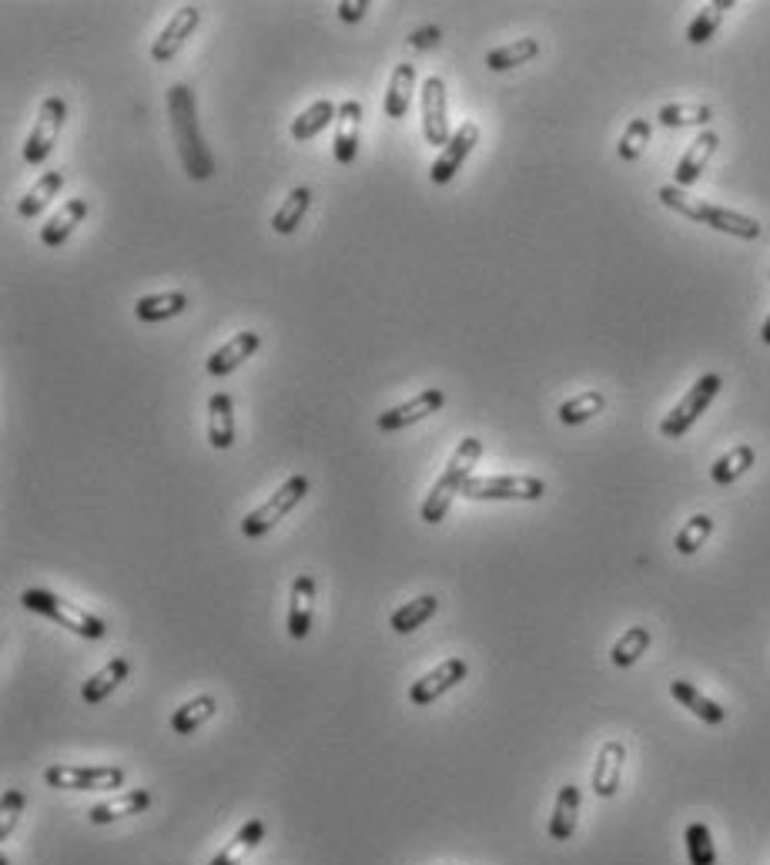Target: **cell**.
Here are the masks:
<instances>
[{
    "instance_id": "obj_1",
    "label": "cell",
    "mask_w": 770,
    "mask_h": 865,
    "mask_svg": "<svg viewBox=\"0 0 770 865\" xmlns=\"http://www.w3.org/2000/svg\"><path fill=\"white\" fill-rule=\"evenodd\" d=\"M168 122H172V135H175V145H178V154H182L185 175L191 182H208L211 172H214V158H211L205 138H201L198 101H195V91L188 84H172L168 88Z\"/></svg>"
},
{
    "instance_id": "obj_2",
    "label": "cell",
    "mask_w": 770,
    "mask_h": 865,
    "mask_svg": "<svg viewBox=\"0 0 770 865\" xmlns=\"http://www.w3.org/2000/svg\"><path fill=\"white\" fill-rule=\"evenodd\" d=\"M479 457H482V440H479V437H466V440H459V447L453 450L450 463L443 466V473L435 476L432 491L425 494V500H422V507H419V517H422L429 527H435V523H443V520H446L453 500L463 497L466 483L472 480V466L479 463Z\"/></svg>"
},
{
    "instance_id": "obj_3",
    "label": "cell",
    "mask_w": 770,
    "mask_h": 865,
    "mask_svg": "<svg viewBox=\"0 0 770 865\" xmlns=\"http://www.w3.org/2000/svg\"><path fill=\"white\" fill-rule=\"evenodd\" d=\"M660 205L684 215L690 222H700L713 232H724V235H734V239H744V242H754L760 239V222L750 219V215H740V211H731V208H721V205H707L700 198H693L690 192H684L680 185H664L656 192Z\"/></svg>"
},
{
    "instance_id": "obj_4",
    "label": "cell",
    "mask_w": 770,
    "mask_h": 865,
    "mask_svg": "<svg viewBox=\"0 0 770 865\" xmlns=\"http://www.w3.org/2000/svg\"><path fill=\"white\" fill-rule=\"evenodd\" d=\"M21 604H24L27 611H34V614H40V618L54 621L58 627H68V631H71V634H78V637L101 641V637L107 634V624H104L97 614H91V611H84V608H78V604L65 601V598H58V593H54V590H44V587H27V590L21 593Z\"/></svg>"
},
{
    "instance_id": "obj_5",
    "label": "cell",
    "mask_w": 770,
    "mask_h": 865,
    "mask_svg": "<svg viewBox=\"0 0 770 865\" xmlns=\"http://www.w3.org/2000/svg\"><path fill=\"white\" fill-rule=\"evenodd\" d=\"M305 494H308V476H302V473H295V476H289L279 491H275L261 507H255L245 520H242V533L248 537V540H258V537H265L271 527H279L302 500H305Z\"/></svg>"
},
{
    "instance_id": "obj_6",
    "label": "cell",
    "mask_w": 770,
    "mask_h": 865,
    "mask_svg": "<svg viewBox=\"0 0 770 865\" xmlns=\"http://www.w3.org/2000/svg\"><path fill=\"white\" fill-rule=\"evenodd\" d=\"M721 376L718 372H703L700 380L684 393V400L660 419V437H667V440H680L690 432V426L707 413V406L713 403V396L721 393Z\"/></svg>"
},
{
    "instance_id": "obj_7",
    "label": "cell",
    "mask_w": 770,
    "mask_h": 865,
    "mask_svg": "<svg viewBox=\"0 0 770 865\" xmlns=\"http://www.w3.org/2000/svg\"><path fill=\"white\" fill-rule=\"evenodd\" d=\"M546 494V483L529 473H500V476H472L466 483V500H523L536 504Z\"/></svg>"
},
{
    "instance_id": "obj_8",
    "label": "cell",
    "mask_w": 770,
    "mask_h": 865,
    "mask_svg": "<svg viewBox=\"0 0 770 865\" xmlns=\"http://www.w3.org/2000/svg\"><path fill=\"white\" fill-rule=\"evenodd\" d=\"M128 772L118 765H50L44 782L58 792H115L125 788Z\"/></svg>"
},
{
    "instance_id": "obj_9",
    "label": "cell",
    "mask_w": 770,
    "mask_h": 865,
    "mask_svg": "<svg viewBox=\"0 0 770 865\" xmlns=\"http://www.w3.org/2000/svg\"><path fill=\"white\" fill-rule=\"evenodd\" d=\"M65 118H68V104L65 97L58 94H50L40 101V112H37V122L24 141V161L27 165H44L47 154L54 151V145H58V135L65 128Z\"/></svg>"
},
{
    "instance_id": "obj_10",
    "label": "cell",
    "mask_w": 770,
    "mask_h": 865,
    "mask_svg": "<svg viewBox=\"0 0 770 865\" xmlns=\"http://www.w3.org/2000/svg\"><path fill=\"white\" fill-rule=\"evenodd\" d=\"M419 94H422V138L435 148H446L453 138L446 118V81L439 74H429Z\"/></svg>"
},
{
    "instance_id": "obj_11",
    "label": "cell",
    "mask_w": 770,
    "mask_h": 865,
    "mask_svg": "<svg viewBox=\"0 0 770 865\" xmlns=\"http://www.w3.org/2000/svg\"><path fill=\"white\" fill-rule=\"evenodd\" d=\"M476 145H479V125H476V122H463V125L453 131L450 145H446L443 151H439V158L432 161L429 182H432V185H450V182L459 175V169L466 165V158L472 154Z\"/></svg>"
},
{
    "instance_id": "obj_12",
    "label": "cell",
    "mask_w": 770,
    "mask_h": 865,
    "mask_svg": "<svg viewBox=\"0 0 770 865\" xmlns=\"http://www.w3.org/2000/svg\"><path fill=\"white\" fill-rule=\"evenodd\" d=\"M469 665L463 658H446L443 665H435L432 671H425L419 681H412L409 688V701L416 708H429L432 701H439L443 694H450L453 688H459V681H466Z\"/></svg>"
},
{
    "instance_id": "obj_13",
    "label": "cell",
    "mask_w": 770,
    "mask_h": 865,
    "mask_svg": "<svg viewBox=\"0 0 770 865\" xmlns=\"http://www.w3.org/2000/svg\"><path fill=\"white\" fill-rule=\"evenodd\" d=\"M443 403H446V393H443V390H435V387H429V390L416 393L409 403H399V406H393V410L378 413L375 426H378V432H399V429L416 426V423L429 419L432 413H439V410H443Z\"/></svg>"
},
{
    "instance_id": "obj_14",
    "label": "cell",
    "mask_w": 770,
    "mask_h": 865,
    "mask_svg": "<svg viewBox=\"0 0 770 865\" xmlns=\"http://www.w3.org/2000/svg\"><path fill=\"white\" fill-rule=\"evenodd\" d=\"M198 21H201V11L195 8V4H182L175 14H172V21L164 24V31L158 34V41L151 44V58L158 61V65H168L175 54L188 44V37L198 31Z\"/></svg>"
},
{
    "instance_id": "obj_15",
    "label": "cell",
    "mask_w": 770,
    "mask_h": 865,
    "mask_svg": "<svg viewBox=\"0 0 770 865\" xmlns=\"http://www.w3.org/2000/svg\"><path fill=\"white\" fill-rule=\"evenodd\" d=\"M623 765H627V745L617 738L603 741L596 751V762H593V778H590L596 798H614L620 792Z\"/></svg>"
},
{
    "instance_id": "obj_16",
    "label": "cell",
    "mask_w": 770,
    "mask_h": 865,
    "mask_svg": "<svg viewBox=\"0 0 770 865\" xmlns=\"http://www.w3.org/2000/svg\"><path fill=\"white\" fill-rule=\"evenodd\" d=\"M718 145H721V135H718V131H710V128H703V131L690 141V148L680 154L677 172H674V185L687 188V185L700 182V175H703L707 165H710V158L718 154Z\"/></svg>"
},
{
    "instance_id": "obj_17",
    "label": "cell",
    "mask_w": 770,
    "mask_h": 865,
    "mask_svg": "<svg viewBox=\"0 0 770 865\" xmlns=\"http://www.w3.org/2000/svg\"><path fill=\"white\" fill-rule=\"evenodd\" d=\"M315 598H318L315 577L299 574L292 580V590H289V637H295V641L308 637L312 618H315Z\"/></svg>"
},
{
    "instance_id": "obj_18",
    "label": "cell",
    "mask_w": 770,
    "mask_h": 865,
    "mask_svg": "<svg viewBox=\"0 0 770 865\" xmlns=\"http://www.w3.org/2000/svg\"><path fill=\"white\" fill-rule=\"evenodd\" d=\"M359 131H362V101H342L336 118V138H332L339 165H352L359 158Z\"/></svg>"
},
{
    "instance_id": "obj_19",
    "label": "cell",
    "mask_w": 770,
    "mask_h": 865,
    "mask_svg": "<svg viewBox=\"0 0 770 865\" xmlns=\"http://www.w3.org/2000/svg\"><path fill=\"white\" fill-rule=\"evenodd\" d=\"M261 349V336L255 333V330H245V333H238V336H232L225 346H218L211 356H208V372L211 376H232L245 359H252L255 353Z\"/></svg>"
},
{
    "instance_id": "obj_20",
    "label": "cell",
    "mask_w": 770,
    "mask_h": 865,
    "mask_svg": "<svg viewBox=\"0 0 770 865\" xmlns=\"http://www.w3.org/2000/svg\"><path fill=\"white\" fill-rule=\"evenodd\" d=\"M84 219H88V201H84V198H68V201H65V205H61L58 211H54L50 219L40 226V245H47V249L65 245Z\"/></svg>"
},
{
    "instance_id": "obj_21",
    "label": "cell",
    "mask_w": 770,
    "mask_h": 865,
    "mask_svg": "<svg viewBox=\"0 0 770 865\" xmlns=\"http://www.w3.org/2000/svg\"><path fill=\"white\" fill-rule=\"evenodd\" d=\"M148 805H151V792L148 788H131V792H125L118 798H107V801L94 805L88 812V819H91V826H112L118 819L148 812Z\"/></svg>"
},
{
    "instance_id": "obj_22",
    "label": "cell",
    "mask_w": 770,
    "mask_h": 865,
    "mask_svg": "<svg viewBox=\"0 0 770 865\" xmlns=\"http://www.w3.org/2000/svg\"><path fill=\"white\" fill-rule=\"evenodd\" d=\"M580 801H583V795H580V788L570 785V782L557 792V805H553V816H549V829H546L549 839H553V842H570V839L576 835Z\"/></svg>"
},
{
    "instance_id": "obj_23",
    "label": "cell",
    "mask_w": 770,
    "mask_h": 865,
    "mask_svg": "<svg viewBox=\"0 0 770 865\" xmlns=\"http://www.w3.org/2000/svg\"><path fill=\"white\" fill-rule=\"evenodd\" d=\"M208 443L229 450L235 443V403L229 393H211L208 400Z\"/></svg>"
},
{
    "instance_id": "obj_24",
    "label": "cell",
    "mask_w": 770,
    "mask_h": 865,
    "mask_svg": "<svg viewBox=\"0 0 770 865\" xmlns=\"http://www.w3.org/2000/svg\"><path fill=\"white\" fill-rule=\"evenodd\" d=\"M412 94H416V65L402 61V65H396V71L389 78V91H385V101H382L385 118L402 122L412 107Z\"/></svg>"
},
{
    "instance_id": "obj_25",
    "label": "cell",
    "mask_w": 770,
    "mask_h": 865,
    "mask_svg": "<svg viewBox=\"0 0 770 865\" xmlns=\"http://www.w3.org/2000/svg\"><path fill=\"white\" fill-rule=\"evenodd\" d=\"M670 694L680 701V705H684L690 715H697V718H700V722H707V725H724V722H727V708H724V705H718V701L707 697L700 688H693V684H690V681H684V678L670 681Z\"/></svg>"
},
{
    "instance_id": "obj_26",
    "label": "cell",
    "mask_w": 770,
    "mask_h": 865,
    "mask_svg": "<svg viewBox=\"0 0 770 865\" xmlns=\"http://www.w3.org/2000/svg\"><path fill=\"white\" fill-rule=\"evenodd\" d=\"M128 674H131V661L128 658H112L107 661L101 671H94L88 681H84V688H81V701L84 705H101V701L112 694L121 681H128Z\"/></svg>"
},
{
    "instance_id": "obj_27",
    "label": "cell",
    "mask_w": 770,
    "mask_h": 865,
    "mask_svg": "<svg viewBox=\"0 0 770 865\" xmlns=\"http://www.w3.org/2000/svg\"><path fill=\"white\" fill-rule=\"evenodd\" d=\"M336 118H339V107L328 101V97H322V101H312L305 112L292 122V141H299V145H305V141H312V138H318L328 125H336Z\"/></svg>"
},
{
    "instance_id": "obj_28",
    "label": "cell",
    "mask_w": 770,
    "mask_h": 865,
    "mask_svg": "<svg viewBox=\"0 0 770 865\" xmlns=\"http://www.w3.org/2000/svg\"><path fill=\"white\" fill-rule=\"evenodd\" d=\"M188 312V296L185 292H154V296H141L135 305L138 322H168L175 315Z\"/></svg>"
},
{
    "instance_id": "obj_29",
    "label": "cell",
    "mask_w": 770,
    "mask_h": 865,
    "mask_svg": "<svg viewBox=\"0 0 770 865\" xmlns=\"http://www.w3.org/2000/svg\"><path fill=\"white\" fill-rule=\"evenodd\" d=\"M536 54H539V41L536 37H516V41H510L503 47H492L486 54V68L497 71V74L500 71H513L520 65H529Z\"/></svg>"
},
{
    "instance_id": "obj_30",
    "label": "cell",
    "mask_w": 770,
    "mask_h": 865,
    "mask_svg": "<svg viewBox=\"0 0 770 865\" xmlns=\"http://www.w3.org/2000/svg\"><path fill=\"white\" fill-rule=\"evenodd\" d=\"M65 188V172H44L34 185H31V192L18 201V215L21 219H37V215L58 198V192Z\"/></svg>"
},
{
    "instance_id": "obj_31",
    "label": "cell",
    "mask_w": 770,
    "mask_h": 865,
    "mask_svg": "<svg viewBox=\"0 0 770 865\" xmlns=\"http://www.w3.org/2000/svg\"><path fill=\"white\" fill-rule=\"evenodd\" d=\"M218 715V701L211 694H195L191 701H185L182 708H175L172 715V731L175 735H195L201 725H208Z\"/></svg>"
},
{
    "instance_id": "obj_32",
    "label": "cell",
    "mask_w": 770,
    "mask_h": 865,
    "mask_svg": "<svg viewBox=\"0 0 770 865\" xmlns=\"http://www.w3.org/2000/svg\"><path fill=\"white\" fill-rule=\"evenodd\" d=\"M265 822L261 819H252V822H245L238 832H235V839L218 852L208 865H242V858L248 855V852H255L261 842H265Z\"/></svg>"
},
{
    "instance_id": "obj_33",
    "label": "cell",
    "mask_w": 770,
    "mask_h": 865,
    "mask_svg": "<svg viewBox=\"0 0 770 865\" xmlns=\"http://www.w3.org/2000/svg\"><path fill=\"white\" fill-rule=\"evenodd\" d=\"M754 460H757L754 447H750V443H737L734 450H727L724 457L713 460V466H710V480L718 483V486H731V483H737V480L754 466Z\"/></svg>"
},
{
    "instance_id": "obj_34",
    "label": "cell",
    "mask_w": 770,
    "mask_h": 865,
    "mask_svg": "<svg viewBox=\"0 0 770 865\" xmlns=\"http://www.w3.org/2000/svg\"><path fill=\"white\" fill-rule=\"evenodd\" d=\"M439 611V598L435 593H419V598H412V601H406L402 608H396L393 611V631L396 634H412V631H419L432 614Z\"/></svg>"
},
{
    "instance_id": "obj_35",
    "label": "cell",
    "mask_w": 770,
    "mask_h": 865,
    "mask_svg": "<svg viewBox=\"0 0 770 865\" xmlns=\"http://www.w3.org/2000/svg\"><path fill=\"white\" fill-rule=\"evenodd\" d=\"M731 8H734V0H713V4H703V8L693 14L690 27H687V41H690L693 47H700V44L713 41V34L721 31V24H724V14H727Z\"/></svg>"
},
{
    "instance_id": "obj_36",
    "label": "cell",
    "mask_w": 770,
    "mask_h": 865,
    "mask_svg": "<svg viewBox=\"0 0 770 865\" xmlns=\"http://www.w3.org/2000/svg\"><path fill=\"white\" fill-rule=\"evenodd\" d=\"M308 205H312V192H308L305 185L292 188V192L285 195V201L279 205V211L271 215V229L279 232V235H292V232L302 226Z\"/></svg>"
},
{
    "instance_id": "obj_37",
    "label": "cell",
    "mask_w": 770,
    "mask_h": 865,
    "mask_svg": "<svg viewBox=\"0 0 770 865\" xmlns=\"http://www.w3.org/2000/svg\"><path fill=\"white\" fill-rule=\"evenodd\" d=\"M603 410H607V396H603L599 390H586V393H580V396L560 403L557 416H560L563 426H583V423H590L593 416H599Z\"/></svg>"
},
{
    "instance_id": "obj_38",
    "label": "cell",
    "mask_w": 770,
    "mask_h": 865,
    "mask_svg": "<svg viewBox=\"0 0 770 865\" xmlns=\"http://www.w3.org/2000/svg\"><path fill=\"white\" fill-rule=\"evenodd\" d=\"M710 118V104H664L656 112V122L664 128H707Z\"/></svg>"
},
{
    "instance_id": "obj_39",
    "label": "cell",
    "mask_w": 770,
    "mask_h": 865,
    "mask_svg": "<svg viewBox=\"0 0 770 865\" xmlns=\"http://www.w3.org/2000/svg\"><path fill=\"white\" fill-rule=\"evenodd\" d=\"M650 644H653L650 627H627V631L620 634V641L614 644L610 661H614L617 668H633V665L650 651Z\"/></svg>"
},
{
    "instance_id": "obj_40",
    "label": "cell",
    "mask_w": 770,
    "mask_h": 865,
    "mask_svg": "<svg viewBox=\"0 0 770 865\" xmlns=\"http://www.w3.org/2000/svg\"><path fill=\"white\" fill-rule=\"evenodd\" d=\"M713 533V517L710 514H693L674 537V551L684 554V557H693Z\"/></svg>"
},
{
    "instance_id": "obj_41",
    "label": "cell",
    "mask_w": 770,
    "mask_h": 865,
    "mask_svg": "<svg viewBox=\"0 0 770 865\" xmlns=\"http://www.w3.org/2000/svg\"><path fill=\"white\" fill-rule=\"evenodd\" d=\"M684 842H687L690 865H718V845H713L707 822H690L684 832Z\"/></svg>"
},
{
    "instance_id": "obj_42",
    "label": "cell",
    "mask_w": 770,
    "mask_h": 865,
    "mask_svg": "<svg viewBox=\"0 0 770 865\" xmlns=\"http://www.w3.org/2000/svg\"><path fill=\"white\" fill-rule=\"evenodd\" d=\"M650 135H653V125H650V118H633V122L627 125V131L620 135L617 154H620L623 161H637V158L646 151V145H650Z\"/></svg>"
},
{
    "instance_id": "obj_43",
    "label": "cell",
    "mask_w": 770,
    "mask_h": 865,
    "mask_svg": "<svg viewBox=\"0 0 770 865\" xmlns=\"http://www.w3.org/2000/svg\"><path fill=\"white\" fill-rule=\"evenodd\" d=\"M24 805H27L24 792H18V788L4 792V801H0V842H8L11 832L18 829V822L24 816Z\"/></svg>"
},
{
    "instance_id": "obj_44",
    "label": "cell",
    "mask_w": 770,
    "mask_h": 865,
    "mask_svg": "<svg viewBox=\"0 0 770 865\" xmlns=\"http://www.w3.org/2000/svg\"><path fill=\"white\" fill-rule=\"evenodd\" d=\"M365 11H369V0H342V4H339V18H342L346 24L362 21Z\"/></svg>"
},
{
    "instance_id": "obj_45",
    "label": "cell",
    "mask_w": 770,
    "mask_h": 865,
    "mask_svg": "<svg viewBox=\"0 0 770 865\" xmlns=\"http://www.w3.org/2000/svg\"><path fill=\"white\" fill-rule=\"evenodd\" d=\"M409 44L416 47V50H425V47H435L439 44V27H419L412 37H409Z\"/></svg>"
},
{
    "instance_id": "obj_46",
    "label": "cell",
    "mask_w": 770,
    "mask_h": 865,
    "mask_svg": "<svg viewBox=\"0 0 770 865\" xmlns=\"http://www.w3.org/2000/svg\"><path fill=\"white\" fill-rule=\"evenodd\" d=\"M760 343H763V346H770V312H767L763 326H760Z\"/></svg>"
},
{
    "instance_id": "obj_47",
    "label": "cell",
    "mask_w": 770,
    "mask_h": 865,
    "mask_svg": "<svg viewBox=\"0 0 770 865\" xmlns=\"http://www.w3.org/2000/svg\"><path fill=\"white\" fill-rule=\"evenodd\" d=\"M0 865H11V858H8V855H0Z\"/></svg>"
}]
</instances>
